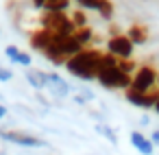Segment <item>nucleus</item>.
Returning a JSON list of instances; mask_svg holds the SVG:
<instances>
[{"instance_id":"nucleus-1","label":"nucleus","mask_w":159,"mask_h":155,"mask_svg":"<svg viewBox=\"0 0 159 155\" xmlns=\"http://www.w3.org/2000/svg\"><path fill=\"white\" fill-rule=\"evenodd\" d=\"M102 55H105V53H100V50H96V48H83V50L76 53L72 59H68L63 68H66L72 77L81 79V81H96L98 70H100Z\"/></svg>"},{"instance_id":"nucleus-2","label":"nucleus","mask_w":159,"mask_h":155,"mask_svg":"<svg viewBox=\"0 0 159 155\" xmlns=\"http://www.w3.org/2000/svg\"><path fill=\"white\" fill-rule=\"evenodd\" d=\"M131 79H133V74H129L126 70L120 68V59H116L109 53L102 55V61H100V70H98L96 81L105 90H124L126 92L131 87Z\"/></svg>"},{"instance_id":"nucleus-3","label":"nucleus","mask_w":159,"mask_h":155,"mask_svg":"<svg viewBox=\"0 0 159 155\" xmlns=\"http://www.w3.org/2000/svg\"><path fill=\"white\" fill-rule=\"evenodd\" d=\"M83 50V44L76 40V35H70V37H57L44 53V57L55 63V66H66L68 59H72L76 53Z\"/></svg>"},{"instance_id":"nucleus-4","label":"nucleus","mask_w":159,"mask_h":155,"mask_svg":"<svg viewBox=\"0 0 159 155\" xmlns=\"http://www.w3.org/2000/svg\"><path fill=\"white\" fill-rule=\"evenodd\" d=\"M39 26L55 33L57 37H70V35L76 33V26H74L70 13H48V11H44V16L39 20Z\"/></svg>"},{"instance_id":"nucleus-5","label":"nucleus","mask_w":159,"mask_h":155,"mask_svg":"<svg viewBox=\"0 0 159 155\" xmlns=\"http://www.w3.org/2000/svg\"><path fill=\"white\" fill-rule=\"evenodd\" d=\"M129 90H135V92H152V90H159L157 87V70L148 63L144 66H137V70L133 72V79H131V87Z\"/></svg>"},{"instance_id":"nucleus-6","label":"nucleus","mask_w":159,"mask_h":155,"mask_svg":"<svg viewBox=\"0 0 159 155\" xmlns=\"http://www.w3.org/2000/svg\"><path fill=\"white\" fill-rule=\"evenodd\" d=\"M0 138L5 142H11L16 146H24V148H39V146H46V140L33 135V133H26V131H18V129H0Z\"/></svg>"},{"instance_id":"nucleus-7","label":"nucleus","mask_w":159,"mask_h":155,"mask_svg":"<svg viewBox=\"0 0 159 155\" xmlns=\"http://www.w3.org/2000/svg\"><path fill=\"white\" fill-rule=\"evenodd\" d=\"M133 42L126 37V33H113L109 40H107V53L113 55L116 59L120 61H126L133 57Z\"/></svg>"},{"instance_id":"nucleus-8","label":"nucleus","mask_w":159,"mask_h":155,"mask_svg":"<svg viewBox=\"0 0 159 155\" xmlns=\"http://www.w3.org/2000/svg\"><path fill=\"white\" fill-rule=\"evenodd\" d=\"M126 101L137 107V109H152L157 98H159V90H152V92H135V90H126L124 92Z\"/></svg>"},{"instance_id":"nucleus-9","label":"nucleus","mask_w":159,"mask_h":155,"mask_svg":"<svg viewBox=\"0 0 159 155\" xmlns=\"http://www.w3.org/2000/svg\"><path fill=\"white\" fill-rule=\"evenodd\" d=\"M74 2L85 9V11H96L100 18L105 20H111L113 16V5H111V0H74Z\"/></svg>"},{"instance_id":"nucleus-10","label":"nucleus","mask_w":159,"mask_h":155,"mask_svg":"<svg viewBox=\"0 0 159 155\" xmlns=\"http://www.w3.org/2000/svg\"><path fill=\"white\" fill-rule=\"evenodd\" d=\"M46 90L50 92L52 98H66L72 92L70 90V83L61 74H57V72H48V85H46Z\"/></svg>"},{"instance_id":"nucleus-11","label":"nucleus","mask_w":159,"mask_h":155,"mask_svg":"<svg viewBox=\"0 0 159 155\" xmlns=\"http://www.w3.org/2000/svg\"><path fill=\"white\" fill-rule=\"evenodd\" d=\"M57 40V35L55 33H50V31H46V29H37V31H33L31 33V37H29V44H31V48L33 50H37V53H46V48L52 44Z\"/></svg>"},{"instance_id":"nucleus-12","label":"nucleus","mask_w":159,"mask_h":155,"mask_svg":"<svg viewBox=\"0 0 159 155\" xmlns=\"http://www.w3.org/2000/svg\"><path fill=\"white\" fill-rule=\"evenodd\" d=\"M129 140H131V144H133V148H135L137 153H142V155H155V144H152L150 138L144 135L142 131H131Z\"/></svg>"},{"instance_id":"nucleus-13","label":"nucleus","mask_w":159,"mask_h":155,"mask_svg":"<svg viewBox=\"0 0 159 155\" xmlns=\"http://www.w3.org/2000/svg\"><path fill=\"white\" fill-rule=\"evenodd\" d=\"M5 57H7L11 63H18V66H22V68H31V63H33V57H31L29 53L20 50L18 46H13V44L5 48Z\"/></svg>"},{"instance_id":"nucleus-14","label":"nucleus","mask_w":159,"mask_h":155,"mask_svg":"<svg viewBox=\"0 0 159 155\" xmlns=\"http://www.w3.org/2000/svg\"><path fill=\"white\" fill-rule=\"evenodd\" d=\"M26 81H29V85L33 87V90H37V92H42V90H46V85H48V72H44V70H37V68H26Z\"/></svg>"},{"instance_id":"nucleus-15","label":"nucleus","mask_w":159,"mask_h":155,"mask_svg":"<svg viewBox=\"0 0 159 155\" xmlns=\"http://www.w3.org/2000/svg\"><path fill=\"white\" fill-rule=\"evenodd\" d=\"M126 37L133 42V46H142V44H146L148 42V29L144 26V24H131L129 29H126Z\"/></svg>"},{"instance_id":"nucleus-16","label":"nucleus","mask_w":159,"mask_h":155,"mask_svg":"<svg viewBox=\"0 0 159 155\" xmlns=\"http://www.w3.org/2000/svg\"><path fill=\"white\" fill-rule=\"evenodd\" d=\"M70 9V0H46L44 11L48 13H68Z\"/></svg>"},{"instance_id":"nucleus-17","label":"nucleus","mask_w":159,"mask_h":155,"mask_svg":"<svg viewBox=\"0 0 159 155\" xmlns=\"http://www.w3.org/2000/svg\"><path fill=\"white\" fill-rule=\"evenodd\" d=\"M76 40L83 44V48H89V44H92V40H94V33H92V29L89 26H85V29H76Z\"/></svg>"},{"instance_id":"nucleus-18","label":"nucleus","mask_w":159,"mask_h":155,"mask_svg":"<svg viewBox=\"0 0 159 155\" xmlns=\"http://www.w3.org/2000/svg\"><path fill=\"white\" fill-rule=\"evenodd\" d=\"M96 129H98V133H102L111 144H118V135H116V131H113L111 127H107V124H98Z\"/></svg>"},{"instance_id":"nucleus-19","label":"nucleus","mask_w":159,"mask_h":155,"mask_svg":"<svg viewBox=\"0 0 159 155\" xmlns=\"http://www.w3.org/2000/svg\"><path fill=\"white\" fill-rule=\"evenodd\" d=\"M70 18H72V22H74L76 29H85V26H87V18H85L83 11H72Z\"/></svg>"},{"instance_id":"nucleus-20","label":"nucleus","mask_w":159,"mask_h":155,"mask_svg":"<svg viewBox=\"0 0 159 155\" xmlns=\"http://www.w3.org/2000/svg\"><path fill=\"white\" fill-rule=\"evenodd\" d=\"M11 79H13V72L9 68H5V66H0V83H7Z\"/></svg>"},{"instance_id":"nucleus-21","label":"nucleus","mask_w":159,"mask_h":155,"mask_svg":"<svg viewBox=\"0 0 159 155\" xmlns=\"http://www.w3.org/2000/svg\"><path fill=\"white\" fill-rule=\"evenodd\" d=\"M150 142H152L155 146H159V127L152 129V133H150Z\"/></svg>"},{"instance_id":"nucleus-22","label":"nucleus","mask_w":159,"mask_h":155,"mask_svg":"<svg viewBox=\"0 0 159 155\" xmlns=\"http://www.w3.org/2000/svg\"><path fill=\"white\" fill-rule=\"evenodd\" d=\"M33 5H35L37 9H44V5H46V0H33Z\"/></svg>"},{"instance_id":"nucleus-23","label":"nucleus","mask_w":159,"mask_h":155,"mask_svg":"<svg viewBox=\"0 0 159 155\" xmlns=\"http://www.w3.org/2000/svg\"><path fill=\"white\" fill-rule=\"evenodd\" d=\"M5 116H7V107L0 103V118H5Z\"/></svg>"},{"instance_id":"nucleus-24","label":"nucleus","mask_w":159,"mask_h":155,"mask_svg":"<svg viewBox=\"0 0 159 155\" xmlns=\"http://www.w3.org/2000/svg\"><path fill=\"white\" fill-rule=\"evenodd\" d=\"M152 111H155V114H159V98H157V103H155V107H152Z\"/></svg>"},{"instance_id":"nucleus-25","label":"nucleus","mask_w":159,"mask_h":155,"mask_svg":"<svg viewBox=\"0 0 159 155\" xmlns=\"http://www.w3.org/2000/svg\"><path fill=\"white\" fill-rule=\"evenodd\" d=\"M0 37H2V29H0Z\"/></svg>"}]
</instances>
